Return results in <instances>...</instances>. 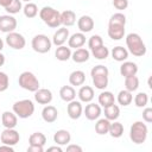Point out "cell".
<instances>
[{
    "label": "cell",
    "instance_id": "obj_1",
    "mask_svg": "<svg viewBox=\"0 0 152 152\" xmlns=\"http://www.w3.org/2000/svg\"><path fill=\"white\" fill-rule=\"evenodd\" d=\"M108 75H109V71L107 69V66L104 65H95L91 71H90V76H91V80H93V84L95 86L96 89H100V90H104L108 86V82H109V78H108Z\"/></svg>",
    "mask_w": 152,
    "mask_h": 152
},
{
    "label": "cell",
    "instance_id": "obj_2",
    "mask_svg": "<svg viewBox=\"0 0 152 152\" xmlns=\"http://www.w3.org/2000/svg\"><path fill=\"white\" fill-rule=\"evenodd\" d=\"M126 45L128 52L135 57H141L146 53V45L138 33H128L126 36Z\"/></svg>",
    "mask_w": 152,
    "mask_h": 152
},
{
    "label": "cell",
    "instance_id": "obj_3",
    "mask_svg": "<svg viewBox=\"0 0 152 152\" xmlns=\"http://www.w3.org/2000/svg\"><path fill=\"white\" fill-rule=\"evenodd\" d=\"M39 17L49 27L57 28L62 25L61 24V12H58L53 7L44 6L39 11Z\"/></svg>",
    "mask_w": 152,
    "mask_h": 152
},
{
    "label": "cell",
    "instance_id": "obj_4",
    "mask_svg": "<svg viewBox=\"0 0 152 152\" xmlns=\"http://www.w3.org/2000/svg\"><path fill=\"white\" fill-rule=\"evenodd\" d=\"M147 134H148V128L146 124H144L142 121L133 122V125L129 128V138L137 145L144 144L147 139Z\"/></svg>",
    "mask_w": 152,
    "mask_h": 152
},
{
    "label": "cell",
    "instance_id": "obj_5",
    "mask_svg": "<svg viewBox=\"0 0 152 152\" xmlns=\"http://www.w3.org/2000/svg\"><path fill=\"white\" fill-rule=\"evenodd\" d=\"M12 109H13V112L15 113V115L18 118L27 119V118L32 116V114L34 113V103L30 99L19 100V101L13 103Z\"/></svg>",
    "mask_w": 152,
    "mask_h": 152
},
{
    "label": "cell",
    "instance_id": "obj_6",
    "mask_svg": "<svg viewBox=\"0 0 152 152\" xmlns=\"http://www.w3.org/2000/svg\"><path fill=\"white\" fill-rule=\"evenodd\" d=\"M18 83L23 89L32 91V93H34L36 90L39 89V81L36 77V75L31 71L21 72L19 75V78H18Z\"/></svg>",
    "mask_w": 152,
    "mask_h": 152
},
{
    "label": "cell",
    "instance_id": "obj_7",
    "mask_svg": "<svg viewBox=\"0 0 152 152\" xmlns=\"http://www.w3.org/2000/svg\"><path fill=\"white\" fill-rule=\"evenodd\" d=\"M32 49L38 53H46L51 50L52 42L45 34H36L31 42Z\"/></svg>",
    "mask_w": 152,
    "mask_h": 152
},
{
    "label": "cell",
    "instance_id": "obj_8",
    "mask_svg": "<svg viewBox=\"0 0 152 152\" xmlns=\"http://www.w3.org/2000/svg\"><path fill=\"white\" fill-rule=\"evenodd\" d=\"M6 44L10 48L14 49V50H21V49L25 48L26 40H25V37L21 33H18V32L13 31V32L7 33V36H6Z\"/></svg>",
    "mask_w": 152,
    "mask_h": 152
},
{
    "label": "cell",
    "instance_id": "obj_9",
    "mask_svg": "<svg viewBox=\"0 0 152 152\" xmlns=\"http://www.w3.org/2000/svg\"><path fill=\"white\" fill-rule=\"evenodd\" d=\"M0 140L2 144L14 146L19 142L20 135H19V132L15 131L14 128H5L0 134Z\"/></svg>",
    "mask_w": 152,
    "mask_h": 152
},
{
    "label": "cell",
    "instance_id": "obj_10",
    "mask_svg": "<svg viewBox=\"0 0 152 152\" xmlns=\"http://www.w3.org/2000/svg\"><path fill=\"white\" fill-rule=\"evenodd\" d=\"M17 19L12 14H5L0 15V31L4 33L13 32L17 28Z\"/></svg>",
    "mask_w": 152,
    "mask_h": 152
},
{
    "label": "cell",
    "instance_id": "obj_11",
    "mask_svg": "<svg viewBox=\"0 0 152 152\" xmlns=\"http://www.w3.org/2000/svg\"><path fill=\"white\" fill-rule=\"evenodd\" d=\"M66 112H68V115H69L70 119H72V120H77V119H80L81 115L83 114V107H82L81 101L72 100V101L68 102Z\"/></svg>",
    "mask_w": 152,
    "mask_h": 152
},
{
    "label": "cell",
    "instance_id": "obj_12",
    "mask_svg": "<svg viewBox=\"0 0 152 152\" xmlns=\"http://www.w3.org/2000/svg\"><path fill=\"white\" fill-rule=\"evenodd\" d=\"M83 113L86 115V118L90 121L97 120L102 113L101 110V106L97 103H93V102H88V104L86 106V108L83 109Z\"/></svg>",
    "mask_w": 152,
    "mask_h": 152
},
{
    "label": "cell",
    "instance_id": "obj_13",
    "mask_svg": "<svg viewBox=\"0 0 152 152\" xmlns=\"http://www.w3.org/2000/svg\"><path fill=\"white\" fill-rule=\"evenodd\" d=\"M108 36L113 40H120L125 37V25L108 24Z\"/></svg>",
    "mask_w": 152,
    "mask_h": 152
},
{
    "label": "cell",
    "instance_id": "obj_14",
    "mask_svg": "<svg viewBox=\"0 0 152 152\" xmlns=\"http://www.w3.org/2000/svg\"><path fill=\"white\" fill-rule=\"evenodd\" d=\"M34 100L39 104H49L52 101V93L50 89L46 88H39L34 91Z\"/></svg>",
    "mask_w": 152,
    "mask_h": 152
},
{
    "label": "cell",
    "instance_id": "obj_15",
    "mask_svg": "<svg viewBox=\"0 0 152 152\" xmlns=\"http://www.w3.org/2000/svg\"><path fill=\"white\" fill-rule=\"evenodd\" d=\"M42 118L45 122L48 124H52L57 120L58 118V110L55 106H51V104H46L43 110H42Z\"/></svg>",
    "mask_w": 152,
    "mask_h": 152
},
{
    "label": "cell",
    "instance_id": "obj_16",
    "mask_svg": "<svg viewBox=\"0 0 152 152\" xmlns=\"http://www.w3.org/2000/svg\"><path fill=\"white\" fill-rule=\"evenodd\" d=\"M1 124L5 128H14L18 125V116L14 112L5 110L1 115Z\"/></svg>",
    "mask_w": 152,
    "mask_h": 152
},
{
    "label": "cell",
    "instance_id": "obj_17",
    "mask_svg": "<svg viewBox=\"0 0 152 152\" xmlns=\"http://www.w3.org/2000/svg\"><path fill=\"white\" fill-rule=\"evenodd\" d=\"M69 38V30L63 26V27H59L55 33H53V37H52V44H55L56 46H59V45H64V43L68 40Z\"/></svg>",
    "mask_w": 152,
    "mask_h": 152
},
{
    "label": "cell",
    "instance_id": "obj_18",
    "mask_svg": "<svg viewBox=\"0 0 152 152\" xmlns=\"http://www.w3.org/2000/svg\"><path fill=\"white\" fill-rule=\"evenodd\" d=\"M94 20L90 15H82L77 20V27L82 33H88L94 28Z\"/></svg>",
    "mask_w": 152,
    "mask_h": 152
},
{
    "label": "cell",
    "instance_id": "obj_19",
    "mask_svg": "<svg viewBox=\"0 0 152 152\" xmlns=\"http://www.w3.org/2000/svg\"><path fill=\"white\" fill-rule=\"evenodd\" d=\"M86 44V36L82 32H76L68 38V46L71 49H78L82 48Z\"/></svg>",
    "mask_w": 152,
    "mask_h": 152
},
{
    "label": "cell",
    "instance_id": "obj_20",
    "mask_svg": "<svg viewBox=\"0 0 152 152\" xmlns=\"http://www.w3.org/2000/svg\"><path fill=\"white\" fill-rule=\"evenodd\" d=\"M138 72V65L134 62H128V61H124L122 64L120 65V74L124 77H129V76H134Z\"/></svg>",
    "mask_w": 152,
    "mask_h": 152
},
{
    "label": "cell",
    "instance_id": "obj_21",
    "mask_svg": "<svg viewBox=\"0 0 152 152\" xmlns=\"http://www.w3.org/2000/svg\"><path fill=\"white\" fill-rule=\"evenodd\" d=\"M70 140H71V135L66 129H58L53 134V141L56 142V145H59V146L68 145Z\"/></svg>",
    "mask_w": 152,
    "mask_h": 152
},
{
    "label": "cell",
    "instance_id": "obj_22",
    "mask_svg": "<svg viewBox=\"0 0 152 152\" xmlns=\"http://www.w3.org/2000/svg\"><path fill=\"white\" fill-rule=\"evenodd\" d=\"M77 96L81 102H84V103L91 102L94 99V89L90 86H82L77 93Z\"/></svg>",
    "mask_w": 152,
    "mask_h": 152
},
{
    "label": "cell",
    "instance_id": "obj_23",
    "mask_svg": "<svg viewBox=\"0 0 152 152\" xmlns=\"http://www.w3.org/2000/svg\"><path fill=\"white\" fill-rule=\"evenodd\" d=\"M89 57H90V52L84 48L75 49V51L71 53V58L75 63H84L89 59Z\"/></svg>",
    "mask_w": 152,
    "mask_h": 152
},
{
    "label": "cell",
    "instance_id": "obj_24",
    "mask_svg": "<svg viewBox=\"0 0 152 152\" xmlns=\"http://www.w3.org/2000/svg\"><path fill=\"white\" fill-rule=\"evenodd\" d=\"M76 23V14L71 10H65L61 12V24L65 27L72 26Z\"/></svg>",
    "mask_w": 152,
    "mask_h": 152
},
{
    "label": "cell",
    "instance_id": "obj_25",
    "mask_svg": "<svg viewBox=\"0 0 152 152\" xmlns=\"http://www.w3.org/2000/svg\"><path fill=\"white\" fill-rule=\"evenodd\" d=\"M86 81V74L82 70H75L69 75V83L72 87H80Z\"/></svg>",
    "mask_w": 152,
    "mask_h": 152
},
{
    "label": "cell",
    "instance_id": "obj_26",
    "mask_svg": "<svg viewBox=\"0 0 152 152\" xmlns=\"http://www.w3.org/2000/svg\"><path fill=\"white\" fill-rule=\"evenodd\" d=\"M59 96L63 101L65 102H70L72 100H75L76 97V90L74 89L72 86H63L59 89Z\"/></svg>",
    "mask_w": 152,
    "mask_h": 152
},
{
    "label": "cell",
    "instance_id": "obj_27",
    "mask_svg": "<svg viewBox=\"0 0 152 152\" xmlns=\"http://www.w3.org/2000/svg\"><path fill=\"white\" fill-rule=\"evenodd\" d=\"M71 49L69 48V46H64V45H59V46H57V49H56V51H55V56H56V58L58 59V61H61V62H65V61H68V59H70L71 58Z\"/></svg>",
    "mask_w": 152,
    "mask_h": 152
},
{
    "label": "cell",
    "instance_id": "obj_28",
    "mask_svg": "<svg viewBox=\"0 0 152 152\" xmlns=\"http://www.w3.org/2000/svg\"><path fill=\"white\" fill-rule=\"evenodd\" d=\"M110 53H112V57H113L114 61H116V62H124V61H126L128 58V53L129 52L124 46H115V48H113V50H112Z\"/></svg>",
    "mask_w": 152,
    "mask_h": 152
},
{
    "label": "cell",
    "instance_id": "obj_29",
    "mask_svg": "<svg viewBox=\"0 0 152 152\" xmlns=\"http://www.w3.org/2000/svg\"><path fill=\"white\" fill-rule=\"evenodd\" d=\"M120 116V108L118 104L113 103L110 106L104 107V118L108 119L109 121H114Z\"/></svg>",
    "mask_w": 152,
    "mask_h": 152
},
{
    "label": "cell",
    "instance_id": "obj_30",
    "mask_svg": "<svg viewBox=\"0 0 152 152\" xmlns=\"http://www.w3.org/2000/svg\"><path fill=\"white\" fill-rule=\"evenodd\" d=\"M113 103H115V97H114L113 93L104 90L99 95V104L102 106L103 108L107 106H110Z\"/></svg>",
    "mask_w": 152,
    "mask_h": 152
},
{
    "label": "cell",
    "instance_id": "obj_31",
    "mask_svg": "<svg viewBox=\"0 0 152 152\" xmlns=\"http://www.w3.org/2000/svg\"><path fill=\"white\" fill-rule=\"evenodd\" d=\"M109 126H110V121L106 118L103 119H99L97 122L95 124V132L100 135H104V134H108V131H109Z\"/></svg>",
    "mask_w": 152,
    "mask_h": 152
},
{
    "label": "cell",
    "instance_id": "obj_32",
    "mask_svg": "<svg viewBox=\"0 0 152 152\" xmlns=\"http://www.w3.org/2000/svg\"><path fill=\"white\" fill-rule=\"evenodd\" d=\"M116 100H118L119 104H121V106H125V107H126V106H128V104H131V103H132V101H133V95H132V93H131V91H128V90L124 89V90H120V91H119Z\"/></svg>",
    "mask_w": 152,
    "mask_h": 152
},
{
    "label": "cell",
    "instance_id": "obj_33",
    "mask_svg": "<svg viewBox=\"0 0 152 152\" xmlns=\"http://www.w3.org/2000/svg\"><path fill=\"white\" fill-rule=\"evenodd\" d=\"M108 133L113 138H120L124 134V126H122V124L119 122V121H116V120H114L113 122H110Z\"/></svg>",
    "mask_w": 152,
    "mask_h": 152
},
{
    "label": "cell",
    "instance_id": "obj_34",
    "mask_svg": "<svg viewBox=\"0 0 152 152\" xmlns=\"http://www.w3.org/2000/svg\"><path fill=\"white\" fill-rule=\"evenodd\" d=\"M28 142L30 145H39V146H44L46 144V137L44 133L42 132H34L30 135L28 138Z\"/></svg>",
    "mask_w": 152,
    "mask_h": 152
},
{
    "label": "cell",
    "instance_id": "obj_35",
    "mask_svg": "<svg viewBox=\"0 0 152 152\" xmlns=\"http://www.w3.org/2000/svg\"><path fill=\"white\" fill-rule=\"evenodd\" d=\"M139 88V78L137 77V75L134 76H129V77H125V89L133 93Z\"/></svg>",
    "mask_w": 152,
    "mask_h": 152
},
{
    "label": "cell",
    "instance_id": "obj_36",
    "mask_svg": "<svg viewBox=\"0 0 152 152\" xmlns=\"http://www.w3.org/2000/svg\"><path fill=\"white\" fill-rule=\"evenodd\" d=\"M91 55H93V57H95L96 59L102 61V59H106V58L109 56V50H108V48H106L104 45H101V46H97V48L93 49V50H91Z\"/></svg>",
    "mask_w": 152,
    "mask_h": 152
},
{
    "label": "cell",
    "instance_id": "obj_37",
    "mask_svg": "<svg viewBox=\"0 0 152 152\" xmlns=\"http://www.w3.org/2000/svg\"><path fill=\"white\" fill-rule=\"evenodd\" d=\"M23 12H24V15L26 18H34L37 14H38V7L36 4L33 2H27L24 7H23Z\"/></svg>",
    "mask_w": 152,
    "mask_h": 152
},
{
    "label": "cell",
    "instance_id": "obj_38",
    "mask_svg": "<svg viewBox=\"0 0 152 152\" xmlns=\"http://www.w3.org/2000/svg\"><path fill=\"white\" fill-rule=\"evenodd\" d=\"M148 103V95L144 91H140L135 95L134 97V104L139 108H142V107H146Z\"/></svg>",
    "mask_w": 152,
    "mask_h": 152
},
{
    "label": "cell",
    "instance_id": "obj_39",
    "mask_svg": "<svg viewBox=\"0 0 152 152\" xmlns=\"http://www.w3.org/2000/svg\"><path fill=\"white\" fill-rule=\"evenodd\" d=\"M7 11L8 14H17L19 13L21 10H23V4H21V0H12V2L5 8Z\"/></svg>",
    "mask_w": 152,
    "mask_h": 152
},
{
    "label": "cell",
    "instance_id": "obj_40",
    "mask_svg": "<svg viewBox=\"0 0 152 152\" xmlns=\"http://www.w3.org/2000/svg\"><path fill=\"white\" fill-rule=\"evenodd\" d=\"M101 45H103V39H102V37L99 36V34L91 36V37L89 38V40H88V46H89L90 50H93V49H95V48H97V46H101Z\"/></svg>",
    "mask_w": 152,
    "mask_h": 152
},
{
    "label": "cell",
    "instance_id": "obj_41",
    "mask_svg": "<svg viewBox=\"0 0 152 152\" xmlns=\"http://www.w3.org/2000/svg\"><path fill=\"white\" fill-rule=\"evenodd\" d=\"M8 86H10V78L7 74L4 71H0V93L7 90Z\"/></svg>",
    "mask_w": 152,
    "mask_h": 152
},
{
    "label": "cell",
    "instance_id": "obj_42",
    "mask_svg": "<svg viewBox=\"0 0 152 152\" xmlns=\"http://www.w3.org/2000/svg\"><path fill=\"white\" fill-rule=\"evenodd\" d=\"M113 6L119 11H124L128 7V0H113Z\"/></svg>",
    "mask_w": 152,
    "mask_h": 152
},
{
    "label": "cell",
    "instance_id": "obj_43",
    "mask_svg": "<svg viewBox=\"0 0 152 152\" xmlns=\"http://www.w3.org/2000/svg\"><path fill=\"white\" fill-rule=\"evenodd\" d=\"M142 120L147 124L152 122V108L151 107H146L142 110Z\"/></svg>",
    "mask_w": 152,
    "mask_h": 152
},
{
    "label": "cell",
    "instance_id": "obj_44",
    "mask_svg": "<svg viewBox=\"0 0 152 152\" xmlns=\"http://www.w3.org/2000/svg\"><path fill=\"white\" fill-rule=\"evenodd\" d=\"M66 151L68 152H82V147L78 145H75V144H70V145L68 144Z\"/></svg>",
    "mask_w": 152,
    "mask_h": 152
},
{
    "label": "cell",
    "instance_id": "obj_45",
    "mask_svg": "<svg viewBox=\"0 0 152 152\" xmlns=\"http://www.w3.org/2000/svg\"><path fill=\"white\" fill-rule=\"evenodd\" d=\"M44 151V146H39V145H30L27 147V152H43Z\"/></svg>",
    "mask_w": 152,
    "mask_h": 152
},
{
    "label": "cell",
    "instance_id": "obj_46",
    "mask_svg": "<svg viewBox=\"0 0 152 152\" xmlns=\"http://www.w3.org/2000/svg\"><path fill=\"white\" fill-rule=\"evenodd\" d=\"M4 151H6V152H14V148H13V146L2 144V145L0 146V152H4Z\"/></svg>",
    "mask_w": 152,
    "mask_h": 152
},
{
    "label": "cell",
    "instance_id": "obj_47",
    "mask_svg": "<svg viewBox=\"0 0 152 152\" xmlns=\"http://www.w3.org/2000/svg\"><path fill=\"white\" fill-rule=\"evenodd\" d=\"M48 151H56V152H62L63 150H62V147H61L59 145H56V146H51V147H49V148H48Z\"/></svg>",
    "mask_w": 152,
    "mask_h": 152
},
{
    "label": "cell",
    "instance_id": "obj_48",
    "mask_svg": "<svg viewBox=\"0 0 152 152\" xmlns=\"http://www.w3.org/2000/svg\"><path fill=\"white\" fill-rule=\"evenodd\" d=\"M11 2H12V0H0V6H2L4 8H6Z\"/></svg>",
    "mask_w": 152,
    "mask_h": 152
},
{
    "label": "cell",
    "instance_id": "obj_49",
    "mask_svg": "<svg viewBox=\"0 0 152 152\" xmlns=\"http://www.w3.org/2000/svg\"><path fill=\"white\" fill-rule=\"evenodd\" d=\"M4 64H5V55L1 53V51H0V66H2Z\"/></svg>",
    "mask_w": 152,
    "mask_h": 152
},
{
    "label": "cell",
    "instance_id": "obj_50",
    "mask_svg": "<svg viewBox=\"0 0 152 152\" xmlns=\"http://www.w3.org/2000/svg\"><path fill=\"white\" fill-rule=\"evenodd\" d=\"M4 49V42H2V39L0 38V51Z\"/></svg>",
    "mask_w": 152,
    "mask_h": 152
},
{
    "label": "cell",
    "instance_id": "obj_51",
    "mask_svg": "<svg viewBox=\"0 0 152 152\" xmlns=\"http://www.w3.org/2000/svg\"><path fill=\"white\" fill-rule=\"evenodd\" d=\"M21 1H26V2H30L31 0H21Z\"/></svg>",
    "mask_w": 152,
    "mask_h": 152
}]
</instances>
